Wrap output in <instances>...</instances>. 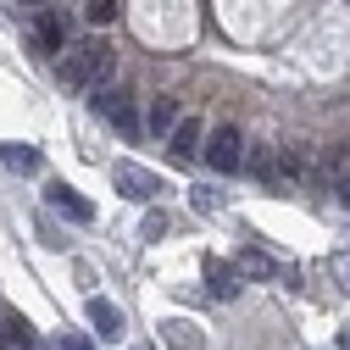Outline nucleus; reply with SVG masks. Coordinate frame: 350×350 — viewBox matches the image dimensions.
I'll list each match as a JSON object with an SVG mask.
<instances>
[{"instance_id":"f8f14e48","label":"nucleus","mask_w":350,"mask_h":350,"mask_svg":"<svg viewBox=\"0 0 350 350\" xmlns=\"http://www.w3.org/2000/svg\"><path fill=\"white\" fill-rule=\"evenodd\" d=\"M33 33H39V45H45V51H62V45H67V17L45 12V17L33 23Z\"/></svg>"},{"instance_id":"aec40b11","label":"nucleus","mask_w":350,"mask_h":350,"mask_svg":"<svg viewBox=\"0 0 350 350\" xmlns=\"http://www.w3.org/2000/svg\"><path fill=\"white\" fill-rule=\"evenodd\" d=\"M339 350H350V328H345V334H339Z\"/></svg>"},{"instance_id":"7ed1b4c3","label":"nucleus","mask_w":350,"mask_h":350,"mask_svg":"<svg viewBox=\"0 0 350 350\" xmlns=\"http://www.w3.org/2000/svg\"><path fill=\"white\" fill-rule=\"evenodd\" d=\"M111 184H117V195L145 200V206L167 189V178H161V172H150V167H139V161H117V167H111Z\"/></svg>"},{"instance_id":"f257e3e1","label":"nucleus","mask_w":350,"mask_h":350,"mask_svg":"<svg viewBox=\"0 0 350 350\" xmlns=\"http://www.w3.org/2000/svg\"><path fill=\"white\" fill-rule=\"evenodd\" d=\"M117 72V56L106 39H83V45H62V62H56V78L67 90H90V83H106Z\"/></svg>"},{"instance_id":"f03ea898","label":"nucleus","mask_w":350,"mask_h":350,"mask_svg":"<svg viewBox=\"0 0 350 350\" xmlns=\"http://www.w3.org/2000/svg\"><path fill=\"white\" fill-rule=\"evenodd\" d=\"M95 117L100 122H111L117 134H128V139H139V111H134V95L128 90H95Z\"/></svg>"},{"instance_id":"9d476101","label":"nucleus","mask_w":350,"mask_h":350,"mask_svg":"<svg viewBox=\"0 0 350 350\" xmlns=\"http://www.w3.org/2000/svg\"><path fill=\"white\" fill-rule=\"evenodd\" d=\"M0 350H33V323L17 317V312H6V317H0Z\"/></svg>"},{"instance_id":"423d86ee","label":"nucleus","mask_w":350,"mask_h":350,"mask_svg":"<svg viewBox=\"0 0 350 350\" xmlns=\"http://www.w3.org/2000/svg\"><path fill=\"white\" fill-rule=\"evenodd\" d=\"M161 339H167V350H206V334L189 317H167L161 323Z\"/></svg>"},{"instance_id":"6e6552de","label":"nucleus","mask_w":350,"mask_h":350,"mask_svg":"<svg viewBox=\"0 0 350 350\" xmlns=\"http://www.w3.org/2000/svg\"><path fill=\"white\" fill-rule=\"evenodd\" d=\"M0 167L17 172V178H28V172H39V150L23 145V139H6V145H0Z\"/></svg>"},{"instance_id":"2eb2a0df","label":"nucleus","mask_w":350,"mask_h":350,"mask_svg":"<svg viewBox=\"0 0 350 350\" xmlns=\"http://www.w3.org/2000/svg\"><path fill=\"white\" fill-rule=\"evenodd\" d=\"M83 23L111 28V23H117V0H90V6H83Z\"/></svg>"},{"instance_id":"f3484780","label":"nucleus","mask_w":350,"mask_h":350,"mask_svg":"<svg viewBox=\"0 0 350 350\" xmlns=\"http://www.w3.org/2000/svg\"><path fill=\"white\" fill-rule=\"evenodd\" d=\"M189 200H195V211H217V189H200V184H195Z\"/></svg>"},{"instance_id":"dca6fc26","label":"nucleus","mask_w":350,"mask_h":350,"mask_svg":"<svg viewBox=\"0 0 350 350\" xmlns=\"http://www.w3.org/2000/svg\"><path fill=\"white\" fill-rule=\"evenodd\" d=\"M328 273L339 278V289H350V250H339V256L328 261Z\"/></svg>"},{"instance_id":"9b49d317","label":"nucleus","mask_w":350,"mask_h":350,"mask_svg":"<svg viewBox=\"0 0 350 350\" xmlns=\"http://www.w3.org/2000/svg\"><path fill=\"white\" fill-rule=\"evenodd\" d=\"M90 323H95L100 339H122V312L111 300H100V295H90Z\"/></svg>"},{"instance_id":"39448f33","label":"nucleus","mask_w":350,"mask_h":350,"mask_svg":"<svg viewBox=\"0 0 350 350\" xmlns=\"http://www.w3.org/2000/svg\"><path fill=\"white\" fill-rule=\"evenodd\" d=\"M45 206H51V211H62V217H72V223H95V206L83 200L72 184H62V178L45 189Z\"/></svg>"},{"instance_id":"0eeeda50","label":"nucleus","mask_w":350,"mask_h":350,"mask_svg":"<svg viewBox=\"0 0 350 350\" xmlns=\"http://www.w3.org/2000/svg\"><path fill=\"white\" fill-rule=\"evenodd\" d=\"M245 273H250V278H295L284 261H273L267 250H256V245H250V250H239V278H245Z\"/></svg>"},{"instance_id":"6ab92c4d","label":"nucleus","mask_w":350,"mask_h":350,"mask_svg":"<svg viewBox=\"0 0 350 350\" xmlns=\"http://www.w3.org/2000/svg\"><path fill=\"white\" fill-rule=\"evenodd\" d=\"M56 350H95V345L83 339V334H62V345H56Z\"/></svg>"},{"instance_id":"20e7f679","label":"nucleus","mask_w":350,"mask_h":350,"mask_svg":"<svg viewBox=\"0 0 350 350\" xmlns=\"http://www.w3.org/2000/svg\"><path fill=\"white\" fill-rule=\"evenodd\" d=\"M206 161H211V172H239V167H245V139H239L234 122H223V128L206 139Z\"/></svg>"},{"instance_id":"a211bd4d","label":"nucleus","mask_w":350,"mask_h":350,"mask_svg":"<svg viewBox=\"0 0 350 350\" xmlns=\"http://www.w3.org/2000/svg\"><path fill=\"white\" fill-rule=\"evenodd\" d=\"M161 234H167V217L150 211V217H145V239H161Z\"/></svg>"},{"instance_id":"1a4fd4ad","label":"nucleus","mask_w":350,"mask_h":350,"mask_svg":"<svg viewBox=\"0 0 350 350\" xmlns=\"http://www.w3.org/2000/svg\"><path fill=\"white\" fill-rule=\"evenodd\" d=\"M206 284H211L217 300H234V295H239V267H228L223 256H211V261H206Z\"/></svg>"},{"instance_id":"ddd939ff","label":"nucleus","mask_w":350,"mask_h":350,"mask_svg":"<svg viewBox=\"0 0 350 350\" xmlns=\"http://www.w3.org/2000/svg\"><path fill=\"white\" fill-rule=\"evenodd\" d=\"M195 150H200V128H195V122H172V156L189 161Z\"/></svg>"},{"instance_id":"412c9836","label":"nucleus","mask_w":350,"mask_h":350,"mask_svg":"<svg viewBox=\"0 0 350 350\" xmlns=\"http://www.w3.org/2000/svg\"><path fill=\"white\" fill-rule=\"evenodd\" d=\"M339 200H345V206H350V178H345V195H339Z\"/></svg>"},{"instance_id":"4468645a","label":"nucleus","mask_w":350,"mask_h":350,"mask_svg":"<svg viewBox=\"0 0 350 350\" xmlns=\"http://www.w3.org/2000/svg\"><path fill=\"white\" fill-rule=\"evenodd\" d=\"M172 122H178V100H156L150 106V134H172Z\"/></svg>"}]
</instances>
